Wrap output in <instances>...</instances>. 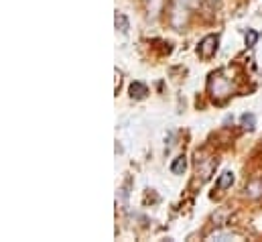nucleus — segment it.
Here are the masks:
<instances>
[{"instance_id":"nucleus-4","label":"nucleus","mask_w":262,"mask_h":242,"mask_svg":"<svg viewBox=\"0 0 262 242\" xmlns=\"http://www.w3.org/2000/svg\"><path fill=\"white\" fill-rule=\"evenodd\" d=\"M232 183H234V173L226 171V173H222V177L217 179V183H215V187H217V189H228V187H230Z\"/></svg>"},{"instance_id":"nucleus-5","label":"nucleus","mask_w":262,"mask_h":242,"mask_svg":"<svg viewBox=\"0 0 262 242\" xmlns=\"http://www.w3.org/2000/svg\"><path fill=\"white\" fill-rule=\"evenodd\" d=\"M120 25V31L122 33H126L128 31V21H126V16H122V14H116V27Z\"/></svg>"},{"instance_id":"nucleus-2","label":"nucleus","mask_w":262,"mask_h":242,"mask_svg":"<svg viewBox=\"0 0 262 242\" xmlns=\"http://www.w3.org/2000/svg\"><path fill=\"white\" fill-rule=\"evenodd\" d=\"M148 94V88L142 82H132L130 86V98L132 100H144Z\"/></svg>"},{"instance_id":"nucleus-6","label":"nucleus","mask_w":262,"mask_h":242,"mask_svg":"<svg viewBox=\"0 0 262 242\" xmlns=\"http://www.w3.org/2000/svg\"><path fill=\"white\" fill-rule=\"evenodd\" d=\"M258 41V33L256 31H248L246 33V45H254Z\"/></svg>"},{"instance_id":"nucleus-1","label":"nucleus","mask_w":262,"mask_h":242,"mask_svg":"<svg viewBox=\"0 0 262 242\" xmlns=\"http://www.w3.org/2000/svg\"><path fill=\"white\" fill-rule=\"evenodd\" d=\"M215 51H217V37H215V35H207V37L199 43V47H197V53H199L203 59L213 57Z\"/></svg>"},{"instance_id":"nucleus-3","label":"nucleus","mask_w":262,"mask_h":242,"mask_svg":"<svg viewBox=\"0 0 262 242\" xmlns=\"http://www.w3.org/2000/svg\"><path fill=\"white\" fill-rule=\"evenodd\" d=\"M187 169V159H185V155H181V157H177L175 161H173V165H171V171L175 173V175H183V171Z\"/></svg>"}]
</instances>
